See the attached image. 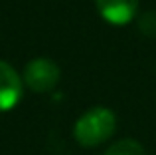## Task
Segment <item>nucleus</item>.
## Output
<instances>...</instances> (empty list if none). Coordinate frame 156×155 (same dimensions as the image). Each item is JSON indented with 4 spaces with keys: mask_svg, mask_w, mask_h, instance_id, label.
Listing matches in <instances>:
<instances>
[{
    "mask_svg": "<svg viewBox=\"0 0 156 155\" xmlns=\"http://www.w3.org/2000/svg\"><path fill=\"white\" fill-rule=\"evenodd\" d=\"M117 117L107 108H91L77 119L75 123V139L83 147H95L107 141L115 131Z\"/></svg>",
    "mask_w": 156,
    "mask_h": 155,
    "instance_id": "obj_1",
    "label": "nucleus"
},
{
    "mask_svg": "<svg viewBox=\"0 0 156 155\" xmlns=\"http://www.w3.org/2000/svg\"><path fill=\"white\" fill-rule=\"evenodd\" d=\"M59 68L53 60L48 58H36L32 62H28L26 70H24V81L28 84V88L34 89L38 93L50 92L55 88V84L59 81Z\"/></svg>",
    "mask_w": 156,
    "mask_h": 155,
    "instance_id": "obj_2",
    "label": "nucleus"
},
{
    "mask_svg": "<svg viewBox=\"0 0 156 155\" xmlns=\"http://www.w3.org/2000/svg\"><path fill=\"white\" fill-rule=\"evenodd\" d=\"M22 97V80L14 68L0 60V112L12 109Z\"/></svg>",
    "mask_w": 156,
    "mask_h": 155,
    "instance_id": "obj_3",
    "label": "nucleus"
},
{
    "mask_svg": "<svg viewBox=\"0 0 156 155\" xmlns=\"http://www.w3.org/2000/svg\"><path fill=\"white\" fill-rule=\"evenodd\" d=\"M97 10L111 24H126L138 10V0H95Z\"/></svg>",
    "mask_w": 156,
    "mask_h": 155,
    "instance_id": "obj_4",
    "label": "nucleus"
},
{
    "mask_svg": "<svg viewBox=\"0 0 156 155\" xmlns=\"http://www.w3.org/2000/svg\"><path fill=\"white\" fill-rule=\"evenodd\" d=\"M105 155H144V149L134 139H121L111 145Z\"/></svg>",
    "mask_w": 156,
    "mask_h": 155,
    "instance_id": "obj_5",
    "label": "nucleus"
}]
</instances>
